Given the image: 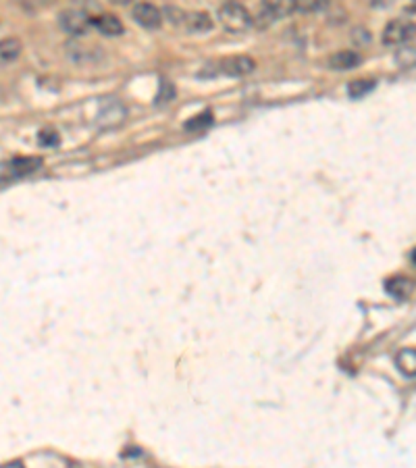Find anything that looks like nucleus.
Returning a JSON list of instances; mask_svg holds the SVG:
<instances>
[{
    "instance_id": "obj_14",
    "label": "nucleus",
    "mask_w": 416,
    "mask_h": 468,
    "mask_svg": "<svg viewBox=\"0 0 416 468\" xmlns=\"http://www.w3.org/2000/svg\"><path fill=\"white\" fill-rule=\"evenodd\" d=\"M210 123H213V113H210V111H204L202 115H198V117H194L192 121H188V123H186V129L198 131V129H204V127H208Z\"/></svg>"
},
{
    "instance_id": "obj_10",
    "label": "nucleus",
    "mask_w": 416,
    "mask_h": 468,
    "mask_svg": "<svg viewBox=\"0 0 416 468\" xmlns=\"http://www.w3.org/2000/svg\"><path fill=\"white\" fill-rule=\"evenodd\" d=\"M21 54V42L17 38H4L0 40V65H9L17 61Z\"/></svg>"
},
{
    "instance_id": "obj_9",
    "label": "nucleus",
    "mask_w": 416,
    "mask_h": 468,
    "mask_svg": "<svg viewBox=\"0 0 416 468\" xmlns=\"http://www.w3.org/2000/svg\"><path fill=\"white\" fill-rule=\"evenodd\" d=\"M385 290H387V294L395 297V300L406 302L408 297L412 296V281H410L408 277H393V279L387 281Z\"/></svg>"
},
{
    "instance_id": "obj_7",
    "label": "nucleus",
    "mask_w": 416,
    "mask_h": 468,
    "mask_svg": "<svg viewBox=\"0 0 416 468\" xmlns=\"http://www.w3.org/2000/svg\"><path fill=\"white\" fill-rule=\"evenodd\" d=\"M181 24L186 25V29L190 34H206L213 29V19L208 13H202V11H194V13H183V19Z\"/></svg>"
},
{
    "instance_id": "obj_4",
    "label": "nucleus",
    "mask_w": 416,
    "mask_h": 468,
    "mask_svg": "<svg viewBox=\"0 0 416 468\" xmlns=\"http://www.w3.org/2000/svg\"><path fill=\"white\" fill-rule=\"evenodd\" d=\"M412 36H415V24H404V21L395 19L392 24L385 25V29H383V44L400 46V44L412 40Z\"/></svg>"
},
{
    "instance_id": "obj_1",
    "label": "nucleus",
    "mask_w": 416,
    "mask_h": 468,
    "mask_svg": "<svg viewBox=\"0 0 416 468\" xmlns=\"http://www.w3.org/2000/svg\"><path fill=\"white\" fill-rule=\"evenodd\" d=\"M44 167V161L40 156H15L0 163V185L17 181L31 173L40 171Z\"/></svg>"
},
{
    "instance_id": "obj_3",
    "label": "nucleus",
    "mask_w": 416,
    "mask_h": 468,
    "mask_svg": "<svg viewBox=\"0 0 416 468\" xmlns=\"http://www.w3.org/2000/svg\"><path fill=\"white\" fill-rule=\"evenodd\" d=\"M59 24H61V27H63L67 34L81 36V34H86L88 27L92 25V19L88 17V13H83V11H79V9H69V11H65V13L59 15Z\"/></svg>"
},
{
    "instance_id": "obj_13",
    "label": "nucleus",
    "mask_w": 416,
    "mask_h": 468,
    "mask_svg": "<svg viewBox=\"0 0 416 468\" xmlns=\"http://www.w3.org/2000/svg\"><path fill=\"white\" fill-rule=\"evenodd\" d=\"M372 88H375V81H372V79H356V81H352V83L347 86V92H350L352 98H362Z\"/></svg>"
},
{
    "instance_id": "obj_11",
    "label": "nucleus",
    "mask_w": 416,
    "mask_h": 468,
    "mask_svg": "<svg viewBox=\"0 0 416 468\" xmlns=\"http://www.w3.org/2000/svg\"><path fill=\"white\" fill-rule=\"evenodd\" d=\"M92 25H96V29L104 36H119L123 31V24L115 15H98L92 19Z\"/></svg>"
},
{
    "instance_id": "obj_2",
    "label": "nucleus",
    "mask_w": 416,
    "mask_h": 468,
    "mask_svg": "<svg viewBox=\"0 0 416 468\" xmlns=\"http://www.w3.org/2000/svg\"><path fill=\"white\" fill-rule=\"evenodd\" d=\"M219 19L225 29L235 31V34L245 31L252 25V15L248 13V9L242 4H235V2L219 6Z\"/></svg>"
},
{
    "instance_id": "obj_6",
    "label": "nucleus",
    "mask_w": 416,
    "mask_h": 468,
    "mask_svg": "<svg viewBox=\"0 0 416 468\" xmlns=\"http://www.w3.org/2000/svg\"><path fill=\"white\" fill-rule=\"evenodd\" d=\"M131 15H133V19L138 21L140 25H144V27H158L161 21H163V15H161V11L154 6V4H146V2H142V4H136L133 6V11H131Z\"/></svg>"
},
{
    "instance_id": "obj_12",
    "label": "nucleus",
    "mask_w": 416,
    "mask_h": 468,
    "mask_svg": "<svg viewBox=\"0 0 416 468\" xmlns=\"http://www.w3.org/2000/svg\"><path fill=\"white\" fill-rule=\"evenodd\" d=\"M395 365H397V369H400V372H402L404 377H410V379H412L416 372L415 350H402V352H397Z\"/></svg>"
},
{
    "instance_id": "obj_16",
    "label": "nucleus",
    "mask_w": 416,
    "mask_h": 468,
    "mask_svg": "<svg viewBox=\"0 0 416 468\" xmlns=\"http://www.w3.org/2000/svg\"><path fill=\"white\" fill-rule=\"evenodd\" d=\"M2 468H24V464L21 462H11V464H4Z\"/></svg>"
},
{
    "instance_id": "obj_15",
    "label": "nucleus",
    "mask_w": 416,
    "mask_h": 468,
    "mask_svg": "<svg viewBox=\"0 0 416 468\" xmlns=\"http://www.w3.org/2000/svg\"><path fill=\"white\" fill-rule=\"evenodd\" d=\"M59 142V136L54 131H40V144L42 146H52Z\"/></svg>"
},
{
    "instance_id": "obj_5",
    "label": "nucleus",
    "mask_w": 416,
    "mask_h": 468,
    "mask_svg": "<svg viewBox=\"0 0 416 468\" xmlns=\"http://www.w3.org/2000/svg\"><path fill=\"white\" fill-rule=\"evenodd\" d=\"M219 73L231 75V77H242V75H250L256 69V63L250 56H229L223 58L217 63Z\"/></svg>"
},
{
    "instance_id": "obj_8",
    "label": "nucleus",
    "mask_w": 416,
    "mask_h": 468,
    "mask_svg": "<svg viewBox=\"0 0 416 468\" xmlns=\"http://www.w3.org/2000/svg\"><path fill=\"white\" fill-rule=\"evenodd\" d=\"M362 63V56L354 50H340L329 58V67L335 71H352Z\"/></svg>"
}]
</instances>
